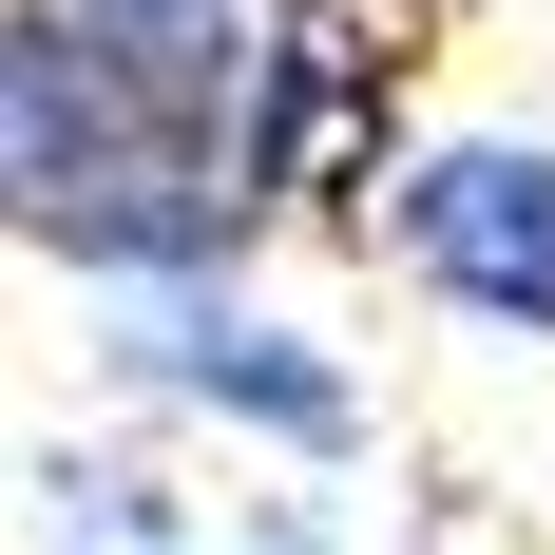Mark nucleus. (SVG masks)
<instances>
[{"mask_svg":"<svg viewBox=\"0 0 555 555\" xmlns=\"http://www.w3.org/2000/svg\"><path fill=\"white\" fill-rule=\"evenodd\" d=\"M0 172H20V230L77 249L115 307H134V287H211V249L249 230V172L192 154V134L96 57L77 0H20V20H0Z\"/></svg>","mask_w":555,"mask_h":555,"instance_id":"nucleus-1","label":"nucleus"},{"mask_svg":"<svg viewBox=\"0 0 555 555\" xmlns=\"http://www.w3.org/2000/svg\"><path fill=\"white\" fill-rule=\"evenodd\" d=\"M384 230H402V269L441 287L460 326L555 345V154L537 134H441V154H402Z\"/></svg>","mask_w":555,"mask_h":555,"instance_id":"nucleus-2","label":"nucleus"},{"mask_svg":"<svg viewBox=\"0 0 555 555\" xmlns=\"http://www.w3.org/2000/svg\"><path fill=\"white\" fill-rule=\"evenodd\" d=\"M115 364H134L154 402H211V422L287 441V460H345V441H364L345 364L307 326H269V307H230V287H134V307H115Z\"/></svg>","mask_w":555,"mask_h":555,"instance_id":"nucleus-3","label":"nucleus"},{"mask_svg":"<svg viewBox=\"0 0 555 555\" xmlns=\"http://www.w3.org/2000/svg\"><path fill=\"white\" fill-rule=\"evenodd\" d=\"M39 555H211L154 460H39Z\"/></svg>","mask_w":555,"mask_h":555,"instance_id":"nucleus-4","label":"nucleus"},{"mask_svg":"<svg viewBox=\"0 0 555 555\" xmlns=\"http://www.w3.org/2000/svg\"><path fill=\"white\" fill-rule=\"evenodd\" d=\"M230 555H345V537H326V517H249Z\"/></svg>","mask_w":555,"mask_h":555,"instance_id":"nucleus-5","label":"nucleus"}]
</instances>
